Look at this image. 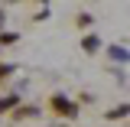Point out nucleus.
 <instances>
[{
	"label": "nucleus",
	"mask_w": 130,
	"mask_h": 127,
	"mask_svg": "<svg viewBox=\"0 0 130 127\" xmlns=\"http://www.w3.org/2000/svg\"><path fill=\"white\" fill-rule=\"evenodd\" d=\"M0 23H3V13H0Z\"/></svg>",
	"instance_id": "obj_5"
},
{
	"label": "nucleus",
	"mask_w": 130,
	"mask_h": 127,
	"mask_svg": "<svg viewBox=\"0 0 130 127\" xmlns=\"http://www.w3.org/2000/svg\"><path fill=\"white\" fill-rule=\"evenodd\" d=\"M111 55H114V59H120V62H124V59H127V52H124V49H117V46L111 49Z\"/></svg>",
	"instance_id": "obj_3"
},
{
	"label": "nucleus",
	"mask_w": 130,
	"mask_h": 127,
	"mask_svg": "<svg viewBox=\"0 0 130 127\" xmlns=\"http://www.w3.org/2000/svg\"><path fill=\"white\" fill-rule=\"evenodd\" d=\"M55 108H59V111H65V114H72V104H68V101H62V98H55Z\"/></svg>",
	"instance_id": "obj_1"
},
{
	"label": "nucleus",
	"mask_w": 130,
	"mask_h": 127,
	"mask_svg": "<svg viewBox=\"0 0 130 127\" xmlns=\"http://www.w3.org/2000/svg\"><path fill=\"white\" fill-rule=\"evenodd\" d=\"M85 49H88V52H94V49H98V39H94V36H88V39H85Z\"/></svg>",
	"instance_id": "obj_2"
},
{
	"label": "nucleus",
	"mask_w": 130,
	"mask_h": 127,
	"mask_svg": "<svg viewBox=\"0 0 130 127\" xmlns=\"http://www.w3.org/2000/svg\"><path fill=\"white\" fill-rule=\"evenodd\" d=\"M10 104H16V95H13V98H0V111H3V108H10Z\"/></svg>",
	"instance_id": "obj_4"
}]
</instances>
